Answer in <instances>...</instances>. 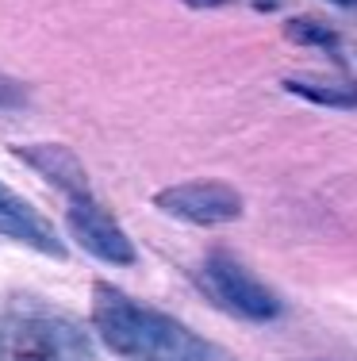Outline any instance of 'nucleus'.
Returning a JSON list of instances; mask_svg holds the SVG:
<instances>
[{
    "label": "nucleus",
    "mask_w": 357,
    "mask_h": 361,
    "mask_svg": "<svg viewBox=\"0 0 357 361\" xmlns=\"http://www.w3.org/2000/svg\"><path fill=\"white\" fill-rule=\"evenodd\" d=\"M92 331L112 354L131 361H192L200 354V342L177 319L112 285L92 288Z\"/></svg>",
    "instance_id": "f257e3e1"
},
{
    "label": "nucleus",
    "mask_w": 357,
    "mask_h": 361,
    "mask_svg": "<svg viewBox=\"0 0 357 361\" xmlns=\"http://www.w3.org/2000/svg\"><path fill=\"white\" fill-rule=\"evenodd\" d=\"M0 361H84V338L46 307H20L0 331Z\"/></svg>",
    "instance_id": "f03ea898"
},
{
    "label": "nucleus",
    "mask_w": 357,
    "mask_h": 361,
    "mask_svg": "<svg viewBox=\"0 0 357 361\" xmlns=\"http://www.w3.org/2000/svg\"><path fill=\"white\" fill-rule=\"evenodd\" d=\"M203 288L208 296L215 300L219 307H227L238 319H253V323H265L280 315V300L246 269L242 262H234L231 254H211L203 262Z\"/></svg>",
    "instance_id": "7ed1b4c3"
},
{
    "label": "nucleus",
    "mask_w": 357,
    "mask_h": 361,
    "mask_svg": "<svg viewBox=\"0 0 357 361\" xmlns=\"http://www.w3.org/2000/svg\"><path fill=\"white\" fill-rule=\"evenodd\" d=\"M154 208L181 223H196V227H223V223L242 219L246 204L223 180H181L154 192Z\"/></svg>",
    "instance_id": "20e7f679"
},
{
    "label": "nucleus",
    "mask_w": 357,
    "mask_h": 361,
    "mask_svg": "<svg viewBox=\"0 0 357 361\" xmlns=\"http://www.w3.org/2000/svg\"><path fill=\"white\" fill-rule=\"evenodd\" d=\"M73 243L84 254H92L104 265H134V243L123 235V227L115 223V216L108 208H100L92 196H73L70 212H65Z\"/></svg>",
    "instance_id": "39448f33"
},
{
    "label": "nucleus",
    "mask_w": 357,
    "mask_h": 361,
    "mask_svg": "<svg viewBox=\"0 0 357 361\" xmlns=\"http://www.w3.org/2000/svg\"><path fill=\"white\" fill-rule=\"evenodd\" d=\"M12 154L23 161L27 169H35L42 180H50L54 188L73 196H89V169L70 146L62 142H20L12 146Z\"/></svg>",
    "instance_id": "423d86ee"
},
{
    "label": "nucleus",
    "mask_w": 357,
    "mask_h": 361,
    "mask_svg": "<svg viewBox=\"0 0 357 361\" xmlns=\"http://www.w3.org/2000/svg\"><path fill=\"white\" fill-rule=\"evenodd\" d=\"M0 235L12 238V243L31 246V250H42L50 257H65V246L54 235V227L8 185H0Z\"/></svg>",
    "instance_id": "0eeeda50"
},
{
    "label": "nucleus",
    "mask_w": 357,
    "mask_h": 361,
    "mask_svg": "<svg viewBox=\"0 0 357 361\" xmlns=\"http://www.w3.org/2000/svg\"><path fill=\"white\" fill-rule=\"evenodd\" d=\"M284 89L292 97L315 100L322 108H357V85L334 81V77H288Z\"/></svg>",
    "instance_id": "6e6552de"
},
{
    "label": "nucleus",
    "mask_w": 357,
    "mask_h": 361,
    "mask_svg": "<svg viewBox=\"0 0 357 361\" xmlns=\"http://www.w3.org/2000/svg\"><path fill=\"white\" fill-rule=\"evenodd\" d=\"M288 39H296V42H334V31H327L315 20H292L288 23Z\"/></svg>",
    "instance_id": "1a4fd4ad"
},
{
    "label": "nucleus",
    "mask_w": 357,
    "mask_h": 361,
    "mask_svg": "<svg viewBox=\"0 0 357 361\" xmlns=\"http://www.w3.org/2000/svg\"><path fill=\"white\" fill-rule=\"evenodd\" d=\"M189 4H223V0H189Z\"/></svg>",
    "instance_id": "9d476101"
},
{
    "label": "nucleus",
    "mask_w": 357,
    "mask_h": 361,
    "mask_svg": "<svg viewBox=\"0 0 357 361\" xmlns=\"http://www.w3.org/2000/svg\"><path fill=\"white\" fill-rule=\"evenodd\" d=\"M334 4H346V8H353V4H357V0H334Z\"/></svg>",
    "instance_id": "9b49d317"
}]
</instances>
